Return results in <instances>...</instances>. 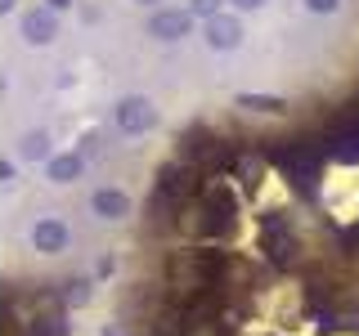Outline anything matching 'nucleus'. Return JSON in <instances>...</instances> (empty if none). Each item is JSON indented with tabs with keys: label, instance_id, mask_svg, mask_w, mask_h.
Returning a JSON list of instances; mask_svg holds the SVG:
<instances>
[{
	"label": "nucleus",
	"instance_id": "nucleus-1",
	"mask_svg": "<svg viewBox=\"0 0 359 336\" xmlns=\"http://www.w3.org/2000/svg\"><path fill=\"white\" fill-rule=\"evenodd\" d=\"M112 121L144 148H269L359 94V0H59ZM175 144V148H180Z\"/></svg>",
	"mask_w": 359,
	"mask_h": 336
}]
</instances>
